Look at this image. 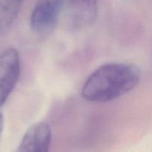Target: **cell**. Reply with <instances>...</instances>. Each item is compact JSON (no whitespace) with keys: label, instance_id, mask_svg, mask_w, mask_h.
I'll list each match as a JSON object with an SVG mask.
<instances>
[{"label":"cell","instance_id":"3","mask_svg":"<svg viewBox=\"0 0 152 152\" xmlns=\"http://www.w3.org/2000/svg\"><path fill=\"white\" fill-rule=\"evenodd\" d=\"M20 75V57L10 48L0 53V106L4 105L16 87Z\"/></svg>","mask_w":152,"mask_h":152},{"label":"cell","instance_id":"4","mask_svg":"<svg viewBox=\"0 0 152 152\" xmlns=\"http://www.w3.org/2000/svg\"><path fill=\"white\" fill-rule=\"evenodd\" d=\"M51 136V129L47 123H34L24 134L18 151L47 152L50 148Z\"/></svg>","mask_w":152,"mask_h":152},{"label":"cell","instance_id":"7","mask_svg":"<svg viewBox=\"0 0 152 152\" xmlns=\"http://www.w3.org/2000/svg\"><path fill=\"white\" fill-rule=\"evenodd\" d=\"M3 127H4V117H3L2 113L0 111V137H1Z\"/></svg>","mask_w":152,"mask_h":152},{"label":"cell","instance_id":"5","mask_svg":"<svg viewBox=\"0 0 152 152\" xmlns=\"http://www.w3.org/2000/svg\"><path fill=\"white\" fill-rule=\"evenodd\" d=\"M71 15L76 27L83 28L94 23L98 13V0H70Z\"/></svg>","mask_w":152,"mask_h":152},{"label":"cell","instance_id":"1","mask_svg":"<svg viewBox=\"0 0 152 152\" xmlns=\"http://www.w3.org/2000/svg\"><path fill=\"white\" fill-rule=\"evenodd\" d=\"M140 78V70L134 64H104L87 79L82 88V96L91 102H111L132 91Z\"/></svg>","mask_w":152,"mask_h":152},{"label":"cell","instance_id":"2","mask_svg":"<svg viewBox=\"0 0 152 152\" xmlns=\"http://www.w3.org/2000/svg\"><path fill=\"white\" fill-rule=\"evenodd\" d=\"M65 0H38L30 17L31 30L37 34H46L58 22Z\"/></svg>","mask_w":152,"mask_h":152},{"label":"cell","instance_id":"6","mask_svg":"<svg viewBox=\"0 0 152 152\" xmlns=\"http://www.w3.org/2000/svg\"><path fill=\"white\" fill-rule=\"evenodd\" d=\"M24 0H0V33L8 31L16 21Z\"/></svg>","mask_w":152,"mask_h":152}]
</instances>
